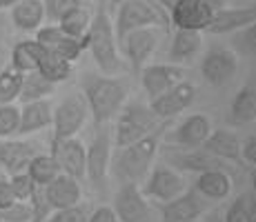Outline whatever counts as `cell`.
<instances>
[{"label":"cell","mask_w":256,"mask_h":222,"mask_svg":"<svg viewBox=\"0 0 256 222\" xmlns=\"http://www.w3.org/2000/svg\"><path fill=\"white\" fill-rule=\"evenodd\" d=\"M130 87L127 82L118 80L114 76H98V73H87L82 78V96L90 107V116L98 125H107L112 118L120 111V107L127 102Z\"/></svg>","instance_id":"6da1fadb"},{"label":"cell","mask_w":256,"mask_h":222,"mask_svg":"<svg viewBox=\"0 0 256 222\" xmlns=\"http://www.w3.org/2000/svg\"><path fill=\"white\" fill-rule=\"evenodd\" d=\"M165 125H158L154 131H150L147 136L134 140L132 145L116 147L114 154V176L122 182H138L142 180L152 169L156 154H158L160 136H163Z\"/></svg>","instance_id":"7a4b0ae2"},{"label":"cell","mask_w":256,"mask_h":222,"mask_svg":"<svg viewBox=\"0 0 256 222\" xmlns=\"http://www.w3.org/2000/svg\"><path fill=\"white\" fill-rule=\"evenodd\" d=\"M116 31L110 13L105 9H98L92 16L90 29L85 33V44L92 51L94 62L98 65L105 76H116L120 71V56L116 49Z\"/></svg>","instance_id":"3957f363"},{"label":"cell","mask_w":256,"mask_h":222,"mask_svg":"<svg viewBox=\"0 0 256 222\" xmlns=\"http://www.w3.org/2000/svg\"><path fill=\"white\" fill-rule=\"evenodd\" d=\"M118 120L114 127V142L116 147L132 145L134 140L147 136L150 131H154L158 127V118L152 111L150 105H145L142 100H130L120 107V111L116 113Z\"/></svg>","instance_id":"277c9868"},{"label":"cell","mask_w":256,"mask_h":222,"mask_svg":"<svg viewBox=\"0 0 256 222\" xmlns=\"http://www.w3.org/2000/svg\"><path fill=\"white\" fill-rule=\"evenodd\" d=\"M167 18L163 16V9L154 0H122L116 7V40L120 42L134 29L142 27H163Z\"/></svg>","instance_id":"5b68a950"},{"label":"cell","mask_w":256,"mask_h":222,"mask_svg":"<svg viewBox=\"0 0 256 222\" xmlns=\"http://www.w3.org/2000/svg\"><path fill=\"white\" fill-rule=\"evenodd\" d=\"M165 162L172 167V169L180 171H192V174H203V171H228L230 176H236V169H234V162H228L223 158L210 154L205 151L203 147H192V149H167L165 151Z\"/></svg>","instance_id":"8992f818"},{"label":"cell","mask_w":256,"mask_h":222,"mask_svg":"<svg viewBox=\"0 0 256 222\" xmlns=\"http://www.w3.org/2000/svg\"><path fill=\"white\" fill-rule=\"evenodd\" d=\"M112 165V131L105 125H98L92 142L85 147V178L94 189H105L107 174Z\"/></svg>","instance_id":"52a82bcc"},{"label":"cell","mask_w":256,"mask_h":222,"mask_svg":"<svg viewBox=\"0 0 256 222\" xmlns=\"http://www.w3.org/2000/svg\"><path fill=\"white\" fill-rule=\"evenodd\" d=\"M87 118H90V107L82 93H70L62 98V102L54 109L52 125H54V138L52 140H65L74 138L78 131L85 127Z\"/></svg>","instance_id":"ba28073f"},{"label":"cell","mask_w":256,"mask_h":222,"mask_svg":"<svg viewBox=\"0 0 256 222\" xmlns=\"http://www.w3.org/2000/svg\"><path fill=\"white\" fill-rule=\"evenodd\" d=\"M238 71V56L230 47H210L200 60V76L212 87H223Z\"/></svg>","instance_id":"9c48e42d"},{"label":"cell","mask_w":256,"mask_h":222,"mask_svg":"<svg viewBox=\"0 0 256 222\" xmlns=\"http://www.w3.org/2000/svg\"><path fill=\"white\" fill-rule=\"evenodd\" d=\"M120 222H152L154 211H152L147 196L140 191L138 182H122L120 189L114 196V207Z\"/></svg>","instance_id":"30bf717a"},{"label":"cell","mask_w":256,"mask_h":222,"mask_svg":"<svg viewBox=\"0 0 256 222\" xmlns=\"http://www.w3.org/2000/svg\"><path fill=\"white\" fill-rule=\"evenodd\" d=\"M185 189H187V182L180 176V171L172 169L170 165H156L152 169V174L147 176L145 187L140 191L147 198L167 202V200H174L176 196H180Z\"/></svg>","instance_id":"8fae6325"},{"label":"cell","mask_w":256,"mask_h":222,"mask_svg":"<svg viewBox=\"0 0 256 222\" xmlns=\"http://www.w3.org/2000/svg\"><path fill=\"white\" fill-rule=\"evenodd\" d=\"M210 200L200 196L196 189H185L174 200L160 202V218L163 222H190L198 220L200 216L208 214Z\"/></svg>","instance_id":"7c38bea8"},{"label":"cell","mask_w":256,"mask_h":222,"mask_svg":"<svg viewBox=\"0 0 256 222\" xmlns=\"http://www.w3.org/2000/svg\"><path fill=\"white\" fill-rule=\"evenodd\" d=\"M216 7L208 0H176L170 9V20L176 29H196L205 31L210 27Z\"/></svg>","instance_id":"4fadbf2b"},{"label":"cell","mask_w":256,"mask_h":222,"mask_svg":"<svg viewBox=\"0 0 256 222\" xmlns=\"http://www.w3.org/2000/svg\"><path fill=\"white\" fill-rule=\"evenodd\" d=\"M196 100V87L190 80H180L178 85H174L172 89H167L165 93L152 98L150 107L156 113L158 120H172L174 116L183 113L192 102Z\"/></svg>","instance_id":"5bb4252c"},{"label":"cell","mask_w":256,"mask_h":222,"mask_svg":"<svg viewBox=\"0 0 256 222\" xmlns=\"http://www.w3.org/2000/svg\"><path fill=\"white\" fill-rule=\"evenodd\" d=\"M158 29L156 27H142V29H134L130 31L125 38L120 40L122 51H125L127 60H130L134 73H138L145 62L152 58V53L158 47Z\"/></svg>","instance_id":"9a60e30c"},{"label":"cell","mask_w":256,"mask_h":222,"mask_svg":"<svg viewBox=\"0 0 256 222\" xmlns=\"http://www.w3.org/2000/svg\"><path fill=\"white\" fill-rule=\"evenodd\" d=\"M42 147L34 140H18V138H0V169L7 176L20 174L27 169L29 160L40 154Z\"/></svg>","instance_id":"2e32d148"},{"label":"cell","mask_w":256,"mask_h":222,"mask_svg":"<svg viewBox=\"0 0 256 222\" xmlns=\"http://www.w3.org/2000/svg\"><path fill=\"white\" fill-rule=\"evenodd\" d=\"M49 154L54 156L60 174H67L76 180L85 178V145L76 140V136L65 140H52Z\"/></svg>","instance_id":"e0dca14e"},{"label":"cell","mask_w":256,"mask_h":222,"mask_svg":"<svg viewBox=\"0 0 256 222\" xmlns=\"http://www.w3.org/2000/svg\"><path fill=\"white\" fill-rule=\"evenodd\" d=\"M138 73L140 85L150 96V100L165 93L174 85H178L180 80H185V69L180 65H174V62H170V65H145Z\"/></svg>","instance_id":"ac0fdd59"},{"label":"cell","mask_w":256,"mask_h":222,"mask_svg":"<svg viewBox=\"0 0 256 222\" xmlns=\"http://www.w3.org/2000/svg\"><path fill=\"white\" fill-rule=\"evenodd\" d=\"M212 131V122L205 113H192L187 116L170 136V142L183 149H192V147H200L205 142V138Z\"/></svg>","instance_id":"d6986e66"},{"label":"cell","mask_w":256,"mask_h":222,"mask_svg":"<svg viewBox=\"0 0 256 222\" xmlns=\"http://www.w3.org/2000/svg\"><path fill=\"white\" fill-rule=\"evenodd\" d=\"M42 196L49 202L52 209H65V207H74L80 202V180L58 174L52 182L42 187Z\"/></svg>","instance_id":"ffe728a7"},{"label":"cell","mask_w":256,"mask_h":222,"mask_svg":"<svg viewBox=\"0 0 256 222\" xmlns=\"http://www.w3.org/2000/svg\"><path fill=\"white\" fill-rule=\"evenodd\" d=\"M256 22V4L252 7H236V9H228V7H220L216 9L214 18H212L210 27L205 31L210 33H234L236 29H243L248 24Z\"/></svg>","instance_id":"44dd1931"},{"label":"cell","mask_w":256,"mask_h":222,"mask_svg":"<svg viewBox=\"0 0 256 222\" xmlns=\"http://www.w3.org/2000/svg\"><path fill=\"white\" fill-rule=\"evenodd\" d=\"M203 47V31L196 29H176L170 44V62L174 65H190Z\"/></svg>","instance_id":"7402d4cb"},{"label":"cell","mask_w":256,"mask_h":222,"mask_svg":"<svg viewBox=\"0 0 256 222\" xmlns=\"http://www.w3.org/2000/svg\"><path fill=\"white\" fill-rule=\"evenodd\" d=\"M52 102L47 100H34L24 102L20 107V125H18V136H32L36 131H42L52 125Z\"/></svg>","instance_id":"603a6c76"},{"label":"cell","mask_w":256,"mask_h":222,"mask_svg":"<svg viewBox=\"0 0 256 222\" xmlns=\"http://www.w3.org/2000/svg\"><path fill=\"white\" fill-rule=\"evenodd\" d=\"M200 147H203L205 151H210V154L223 158V160L234 162V165L243 160V158H240V147H243V142H240V138L230 129L210 131V136L205 138V142Z\"/></svg>","instance_id":"cb8c5ba5"},{"label":"cell","mask_w":256,"mask_h":222,"mask_svg":"<svg viewBox=\"0 0 256 222\" xmlns=\"http://www.w3.org/2000/svg\"><path fill=\"white\" fill-rule=\"evenodd\" d=\"M9 16L18 31H36L45 22V4L42 0H18L9 9Z\"/></svg>","instance_id":"d4e9b609"},{"label":"cell","mask_w":256,"mask_h":222,"mask_svg":"<svg viewBox=\"0 0 256 222\" xmlns=\"http://www.w3.org/2000/svg\"><path fill=\"white\" fill-rule=\"evenodd\" d=\"M194 189L208 200H225L232 191V176L228 171H203L196 178Z\"/></svg>","instance_id":"484cf974"},{"label":"cell","mask_w":256,"mask_h":222,"mask_svg":"<svg viewBox=\"0 0 256 222\" xmlns=\"http://www.w3.org/2000/svg\"><path fill=\"white\" fill-rule=\"evenodd\" d=\"M230 120L234 125H250L256 120V85L248 82L236 91L232 105H230Z\"/></svg>","instance_id":"4316f807"},{"label":"cell","mask_w":256,"mask_h":222,"mask_svg":"<svg viewBox=\"0 0 256 222\" xmlns=\"http://www.w3.org/2000/svg\"><path fill=\"white\" fill-rule=\"evenodd\" d=\"M45 51L47 49L42 47L36 38H34V40H20V42L14 44L12 53H9V65L14 69H18V71H22V73L36 71L38 62H40V58Z\"/></svg>","instance_id":"83f0119b"},{"label":"cell","mask_w":256,"mask_h":222,"mask_svg":"<svg viewBox=\"0 0 256 222\" xmlns=\"http://www.w3.org/2000/svg\"><path fill=\"white\" fill-rule=\"evenodd\" d=\"M72 69H74V62L62 60L60 56H56L54 51H49V49H47V51L42 53L40 62H38L36 71L40 73L45 80L54 82V85H58V82L67 80V78L72 76Z\"/></svg>","instance_id":"f1b7e54d"},{"label":"cell","mask_w":256,"mask_h":222,"mask_svg":"<svg viewBox=\"0 0 256 222\" xmlns=\"http://www.w3.org/2000/svg\"><path fill=\"white\" fill-rule=\"evenodd\" d=\"M54 91H56L54 82L45 80L38 71H29V73H24V78H22V87H20L18 100H20L22 105L24 102H34V100H45Z\"/></svg>","instance_id":"f546056e"},{"label":"cell","mask_w":256,"mask_h":222,"mask_svg":"<svg viewBox=\"0 0 256 222\" xmlns=\"http://www.w3.org/2000/svg\"><path fill=\"white\" fill-rule=\"evenodd\" d=\"M24 171H27L29 178H32L38 187H45L47 182H52L54 178L60 174V169H58L54 156L52 154H42V151L29 160V165H27V169Z\"/></svg>","instance_id":"4dcf8cb0"},{"label":"cell","mask_w":256,"mask_h":222,"mask_svg":"<svg viewBox=\"0 0 256 222\" xmlns=\"http://www.w3.org/2000/svg\"><path fill=\"white\" fill-rule=\"evenodd\" d=\"M24 73L14 69L12 65H2L0 69V105H12L20 96Z\"/></svg>","instance_id":"1f68e13d"},{"label":"cell","mask_w":256,"mask_h":222,"mask_svg":"<svg viewBox=\"0 0 256 222\" xmlns=\"http://www.w3.org/2000/svg\"><path fill=\"white\" fill-rule=\"evenodd\" d=\"M90 22H92L90 11H87L82 4H78V7H74L72 11H67L56 24L62 29V33H67V36H72V38H85L87 29H90Z\"/></svg>","instance_id":"d6a6232c"},{"label":"cell","mask_w":256,"mask_h":222,"mask_svg":"<svg viewBox=\"0 0 256 222\" xmlns=\"http://www.w3.org/2000/svg\"><path fill=\"white\" fill-rule=\"evenodd\" d=\"M232 47L234 53H240V56H256V22L248 24L243 29H236L232 33Z\"/></svg>","instance_id":"836d02e7"},{"label":"cell","mask_w":256,"mask_h":222,"mask_svg":"<svg viewBox=\"0 0 256 222\" xmlns=\"http://www.w3.org/2000/svg\"><path fill=\"white\" fill-rule=\"evenodd\" d=\"M87 49L85 44V38H72V36H65L58 44H54L49 51H54L56 56H60L62 60L67 62H76L80 58V53Z\"/></svg>","instance_id":"e575fe53"},{"label":"cell","mask_w":256,"mask_h":222,"mask_svg":"<svg viewBox=\"0 0 256 222\" xmlns=\"http://www.w3.org/2000/svg\"><path fill=\"white\" fill-rule=\"evenodd\" d=\"M9 185H12V191H14V196H16L18 202H32L34 194L38 191V185L29 178L27 171L9 176Z\"/></svg>","instance_id":"d590c367"},{"label":"cell","mask_w":256,"mask_h":222,"mask_svg":"<svg viewBox=\"0 0 256 222\" xmlns=\"http://www.w3.org/2000/svg\"><path fill=\"white\" fill-rule=\"evenodd\" d=\"M18 125H20V107L0 105V138L18 136Z\"/></svg>","instance_id":"8d00e7d4"},{"label":"cell","mask_w":256,"mask_h":222,"mask_svg":"<svg viewBox=\"0 0 256 222\" xmlns=\"http://www.w3.org/2000/svg\"><path fill=\"white\" fill-rule=\"evenodd\" d=\"M87 216H90V207L78 202L65 209H54V214L47 216L45 222H87Z\"/></svg>","instance_id":"74e56055"},{"label":"cell","mask_w":256,"mask_h":222,"mask_svg":"<svg viewBox=\"0 0 256 222\" xmlns=\"http://www.w3.org/2000/svg\"><path fill=\"white\" fill-rule=\"evenodd\" d=\"M45 4V18L52 22H58L67 11L80 4V0H42Z\"/></svg>","instance_id":"f35d334b"},{"label":"cell","mask_w":256,"mask_h":222,"mask_svg":"<svg viewBox=\"0 0 256 222\" xmlns=\"http://www.w3.org/2000/svg\"><path fill=\"white\" fill-rule=\"evenodd\" d=\"M65 36H67V33H62V29L58 27L56 22L45 24V27H38L36 29V40L40 42L45 49H52L54 44H58Z\"/></svg>","instance_id":"ab89813d"},{"label":"cell","mask_w":256,"mask_h":222,"mask_svg":"<svg viewBox=\"0 0 256 222\" xmlns=\"http://www.w3.org/2000/svg\"><path fill=\"white\" fill-rule=\"evenodd\" d=\"M223 222H248V194H240L225 211Z\"/></svg>","instance_id":"60d3db41"},{"label":"cell","mask_w":256,"mask_h":222,"mask_svg":"<svg viewBox=\"0 0 256 222\" xmlns=\"http://www.w3.org/2000/svg\"><path fill=\"white\" fill-rule=\"evenodd\" d=\"M87 222H120V220H118L116 211L112 209V207L100 205V207H96L94 211H90V216H87Z\"/></svg>","instance_id":"b9f144b4"},{"label":"cell","mask_w":256,"mask_h":222,"mask_svg":"<svg viewBox=\"0 0 256 222\" xmlns=\"http://www.w3.org/2000/svg\"><path fill=\"white\" fill-rule=\"evenodd\" d=\"M16 196L12 191V185H9V178H2L0 176V211L9 209L12 205H16Z\"/></svg>","instance_id":"7bdbcfd3"},{"label":"cell","mask_w":256,"mask_h":222,"mask_svg":"<svg viewBox=\"0 0 256 222\" xmlns=\"http://www.w3.org/2000/svg\"><path fill=\"white\" fill-rule=\"evenodd\" d=\"M240 158L256 167V136H250L248 140L243 142V147H240Z\"/></svg>","instance_id":"ee69618b"},{"label":"cell","mask_w":256,"mask_h":222,"mask_svg":"<svg viewBox=\"0 0 256 222\" xmlns=\"http://www.w3.org/2000/svg\"><path fill=\"white\" fill-rule=\"evenodd\" d=\"M248 222H256V200L248 194Z\"/></svg>","instance_id":"f6af8a7d"},{"label":"cell","mask_w":256,"mask_h":222,"mask_svg":"<svg viewBox=\"0 0 256 222\" xmlns=\"http://www.w3.org/2000/svg\"><path fill=\"white\" fill-rule=\"evenodd\" d=\"M250 187H252V191H250V196L256 200V169L250 171Z\"/></svg>","instance_id":"bcb514c9"},{"label":"cell","mask_w":256,"mask_h":222,"mask_svg":"<svg viewBox=\"0 0 256 222\" xmlns=\"http://www.w3.org/2000/svg\"><path fill=\"white\" fill-rule=\"evenodd\" d=\"M154 2H156V4H160V7H163V9H167V11H170V9L174 7V2H176V0H154Z\"/></svg>","instance_id":"7dc6e473"},{"label":"cell","mask_w":256,"mask_h":222,"mask_svg":"<svg viewBox=\"0 0 256 222\" xmlns=\"http://www.w3.org/2000/svg\"><path fill=\"white\" fill-rule=\"evenodd\" d=\"M18 0H0V9H12Z\"/></svg>","instance_id":"c3c4849f"},{"label":"cell","mask_w":256,"mask_h":222,"mask_svg":"<svg viewBox=\"0 0 256 222\" xmlns=\"http://www.w3.org/2000/svg\"><path fill=\"white\" fill-rule=\"evenodd\" d=\"M208 222H223V218H220L218 211H214V214H210V216H208Z\"/></svg>","instance_id":"681fc988"},{"label":"cell","mask_w":256,"mask_h":222,"mask_svg":"<svg viewBox=\"0 0 256 222\" xmlns=\"http://www.w3.org/2000/svg\"><path fill=\"white\" fill-rule=\"evenodd\" d=\"M210 4H214L216 9H220V7H225V4H228V0H208Z\"/></svg>","instance_id":"f907efd6"},{"label":"cell","mask_w":256,"mask_h":222,"mask_svg":"<svg viewBox=\"0 0 256 222\" xmlns=\"http://www.w3.org/2000/svg\"><path fill=\"white\" fill-rule=\"evenodd\" d=\"M2 65H4V53H2V49H0V69H2Z\"/></svg>","instance_id":"816d5d0a"},{"label":"cell","mask_w":256,"mask_h":222,"mask_svg":"<svg viewBox=\"0 0 256 222\" xmlns=\"http://www.w3.org/2000/svg\"><path fill=\"white\" fill-rule=\"evenodd\" d=\"M110 2H112V7H114V9H116V7H118V4H120V2H122V0H110Z\"/></svg>","instance_id":"f5cc1de1"},{"label":"cell","mask_w":256,"mask_h":222,"mask_svg":"<svg viewBox=\"0 0 256 222\" xmlns=\"http://www.w3.org/2000/svg\"><path fill=\"white\" fill-rule=\"evenodd\" d=\"M190 222H196V220H190Z\"/></svg>","instance_id":"db71d44e"}]
</instances>
